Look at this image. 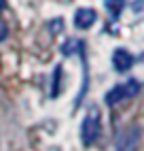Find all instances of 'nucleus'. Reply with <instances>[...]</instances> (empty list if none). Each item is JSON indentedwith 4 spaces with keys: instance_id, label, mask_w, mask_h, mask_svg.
I'll return each mask as SVG.
<instances>
[{
    "instance_id": "f257e3e1",
    "label": "nucleus",
    "mask_w": 144,
    "mask_h": 151,
    "mask_svg": "<svg viewBox=\"0 0 144 151\" xmlns=\"http://www.w3.org/2000/svg\"><path fill=\"white\" fill-rule=\"evenodd\" d=\"M98 136H100V111L91 106L83 119V126H81V140H83V145L89 147L98 140Z\"/></svg>"
},
{
    "instance_id": "f03ea898",
    "label": "nucleus",
    "mask_w": 144,
    "mask_h": 151,
    "mask_svg": "<svg viewBox=\"0 0 144 151\" xmlns=\"http://www.w3.org/2000/svg\"><path fill=\"white\" fill-rule=\"evenodd\" d=\"M140 92V81H136V79H129V81L121 83L117 87H112L110 92L106 94V102L112 106V104H119L121 100H127V98H133Z\"/></svg>"
},
{
    "instance_id": "7ed1b4c3",
    "label": "nucleus",
    "mask_w": 144,
    "mask_h": 151,
    "mask_svg": "<svg viewBox=\"0 0 144 151\" xmlns=\"http://www.w3.org/2000/svg\"><path fill=\"white\" fill-rule=\"evenodd\" d=\"M140 143V128L129 126L117 136V151H136Z\"/></svg>"
},
{
    "instance_id": "20e7f679",
    "label": "nucleus",
    "mask_w": 144,
    "mask_h": 151,
    "mask_svg": "<svg viewBox=\"0 0 144 151\" xmlns=\"http://www.w3.org/2000/svg\"><path fill=\"white\" fill-rule=\"evenodd\" d=\"M96 19H98V13L93 9H78L74 13V26L78 30H87L96 24Z\"/></svg>"
},
{
    "instance_id": "39448f33",
    "label": "nucleus",
    "mask_w": 144,
    "mask_h": 151,
    "mask_svg": "<svg viewBox=\"0 0 144 151\" xmlns=\"http://www.w3.org/2000/svg\"><path fill=\"white\" fill-rule=\"evenodd\" d=\"M112 66H115L119 73H125L133 66V55L127 51V49H117L112 53Z\"/></svg>"
},
{
    "instance_id": "423d86ee",
    "label": "nucleus",
    "mask_w": 144,
    "mask_h": 151,
    "mask_svg": "<svg viewBox=\"0 0 144 151\" xmlns=\"http://www.w3.org/2000/svg\"><path fill=\"white\" fill-rule=\"evenodd\" d=\"M104 4L108 9V13L117 19L121 15V11H123V6H125V0H104Z\"/></svg>"
},
{
    "instance_id": "0eeeda50",
    "label": "nucleus",
    "mask_w": 144,
    "mask_h": 151,
    "mask_svg": "<svg viewBox=\"0 0 144 151\" xmlns=\"http://www.w3.org/2000/svg\"><path fill=\"white\" fill-rule=\"evenodd\" d=\"M59 75H61V68H55V87H53V92H51V96H57V81H59Z\"/></svg>"
},
{
    "instance_id": "6e6552de",
    "label": "nucleus",
    "mask_w": 144,
    "mask_h": 151,
    "mask_svg": "<svg viewBox=\"0 0 144 151\" xmlns=\"http://www.w3.org/2000/svg\"><path fill=\"white\" fill-rule=\"evenodd\" d=\"M59 28H64V19H55V22L51 24V30H53V32H55V30H59Z\"/></svg>"
},
{
    "instance_id": "1a4fd4ad",
    "label": "nucleus",
    "mask_w": 144,
    "mask_h": 151,
    "mask_svg": "<svg viewBox=\"0 0 144 151\" xmlns=\"http://www.w3.org/2000/svg\"><path fill=\"white\" fill-rule=\"evenodd\" d=\"M6 6V2H4V0H0V9H4Z\"/></svg>"
}]
</instances>
